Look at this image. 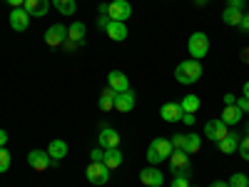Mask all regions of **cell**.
I'll list each match as a JSON object with an SVG mask.
<instances>
[{"instance_id": "1", "label": "cell", "mask_w": 249, "mask_h": 187, "mask_svg": "<svg viewBox=\"0 0 249 187\" xmlns=\"http://www.w3.org/2000/svg\"><path fill=\"white\" fill-rule=\"evenodd\" d=\"M199 77H202V62L195 60V57L182 60L175 68V80L179 82V85H195Z\"/></svg>"}, {"instance_id": "2", "label": "cell", "mask_w": 249, "mask_h": 187, "mask_svg": "<svg viewBox=\"0 0 249 187\" xmlns=\"http://www.w3.org/2000/svg\"><path fill=\"white\" fill-rule=\"evenodd\" d=\"M172 142L167 140V137H155L152 142H150V148H147V160L152 162V165H157V162H164V160H170V155H172Z\"/></svg>"}, {"instance_id": "3", "label": "cell", "mask_w": 249, "mask_h": 187, "mask_svg": "<svg viewBox=\"0 0 249 187\" xmlns=\"http://www.w3.org/2000/svg\"><path fill=\"white\" fill-rule=\"evenodd\" d=\"M187 50H190V55H192L195 60H202L207 53H210V37H207L202 30L192 33L190 40H187Z\"/></svg>"}, {"instance_id": "4", "label": "cell", "mask_w": 249, "mask_h": 187, "mask_svg": "<svg viewBox=\"0 0 249 187\" xmlns=\"http://www.w3.org/2000/svg\"><path fill=\"white\" fill-rule=\"evenodd\" d=\"M85 177L90 185H107L110 180V168L105 162H90L88 170H85Z\"/></svg>"}, {"instance_id": "5", "label": "cell", "mask_w": 249, "mask_h": 187, "mask_svg": "<svg viewBox=\"0 0 249 187\" xmlns=\"http://www.w3.org/2000/svg\"><path fill=\"white\" fill-rule=\"evenodd\" d=\"M130 15H132V5L127 3V0H112V3H107V18L110 20L127 23Z\"/></svg>"}, {"instance_id": "6", "label": "cell", "mask_w": 249, "mask_h": 187, "mask_svg": "<svg viewBox=\"0 0 249 187\" xmlns=\"http://www.w3.org/2000/svg\"><path fill=\"white\" fill-rule=\"evenodd\" d=\"M28 165H30L35 172H45L48 168H53V165H55V160L45 150H30L28 152Z\"/></svg>"}, {"instance_id": "7", "label": "cell", "mask_w": 249, "mask_h": 187, "mask_svg": "<svg viewBox=\"0 0 249 187\" xmlns=\"http://www.w3.org/2000/svg\"><path fill=\"white\" fill-rule=\"evenodd\" d=\"M170 172L172 175H190V155L184 150H172L170 155Z\"/></svg>"}, {"instance_id": "8", "label": "cell", "mask_w": 249, "mask_h": 187, "mask_svg": "<svg viewBox=\"0 0 249 187\" xmlns=\"http://www.w3.org/2000/svg\"><path fill=\"white\" fill-rule=\"evenodd\" d=\"M8 20H10V28L15 33H25L28 25H30V13L25 8H13L10 15H8Z\"/></svg>"}, {"instance_id": "9", "label": "cell", "mask_w": 249, "mask_h": 187, "mask_svg": "<svg viewBox=\"0 0 249 187\" xmlns=\"http://www.w3.org/2000/svg\"><path fill=\"white\" fill-rule=\"evenodd\" d=\"M65 40H68V28H65V25L55 23V25H50V28L45 30V45H50V48L62 45Z\"/></svg>"}, {"instance_id": "10", "label": "cell", "mask_w": 249, "mask_h": 187, "mask_svg": "<svg viewBox=\"0 0 249 187\" xmlns=\"http://www.w3.org/2000/svg\"><path fill=\"white\" fill-rule=\"evenodd\" d=\"M140 182H142L144 187H162V185H164V172L157 170L155 165H152V168H144V170L140 172Z\"/></svg>"}, {"instance_id": "11", "label": "cell", "mask_w": 249, "mask_h": 187, "mask_svg": "<svg viewBox=\"0 0 249 187\" xmlns=\"http://www.w3.org/2000/svg\"><path fill=\"white\" fill-rule=\"evenodd\" d=\"M227 132H230V130H227V125H224L222 120H207V122H204V135L210 137L212 142L224 140V137H227Z\"/></svg>"}, {"instance_id": "12", "label": "cell", "mask_w": 249, "mask_h": 187, "mask_svg": "<svg viewBox=\"0 0 249 187\" xmlns=\"http://www.w3.org/2000/svg\"><path fill=\"white\" fill-rule=\"evenodd\" d=\"M97 140H100V148H102V150L120 148V132H117L115 128H102L100 135H97Z\"/></svg>"}, {"instance_id": "13", "label": "cell", "mask_w": 249, "mask_h": 187, "mask_svg": "<svg viewBox=\"0 0 249 187\" xmlns=\"http://www.w3.org/2000/svg\"><path fill=\"white\" fill-rule=\"evenodd\" d=\"M105 33L110 40H115V43H122V40H127V25L120 23V20H110V23L105 25Z\"/></svg>"}, {"instance_id": "14", "label": "cell", "mask_w": 249, "mask_h": 187, "mask_svg": "<svg viewBox=\"0 0 249 187\" xmlns=\"http://www.w3.org/2000/svg\"><path fill=\"white\" fill-rule=\"evenodd\" d=\"M135 93L132 90H124V93H115V110L117 112H130L135 108Z\"/></svg>"}, {"instance_id": "15", "label": "cell", "mask_w": 249, "mask_h": 187, "mask_svg": "<svg viewBox=\"0 0 249 187\" xmlns=\"http://www.w3.org/2000/svg\"><path fill=\"white\" fill-rule=\"evenodd\" d=\"M107 88H112L115 93H124V90H130V80L122 70H112L107 75Z\"/></svg>"}, {"instance_id": "16", "label": "cell", "mask_w": 249, "mask_h": 187, "mask_svg": "<svg viewBox=\"0 0 249 187\" xmlns=\"http://www.w3.org/2000/svg\"><path fill=\"white\" fill-rule=\"evenodd\" d=\"M23 8L30 13V18H45L50 10V0H25Z\"/></svg>"}, {"instance_id": "17", "label": "cell", "mask_w": 249, "mask_h": 187, "mask_svg": "<svg viewBox=\"0 0 249 187\" xmlns=\"http://www.w3.org/2000/svg\"><path fill=\"white\" fill-rule=\"evenodd\" d=\"M160 115H162L164 122H179V120H182L179 102H164V105L160 108Z\"/></svg>"}, {"instance_id": "18", "label": "cell", "mask_w": 249, "mask_h": 187, "mask_svg": "<svg viewBox=\"0 0 249 187\" xmlns=\"http://www.w3.org/2000/svg\"><path fill=\"white\" fill-rule=\"evenodd\" d=\"M217 148L222 155H234L239 148V132H227V137L217 142Z\"/></svg>"}, {"instance_id": "19", "label": "cell", "mask_w": 249, "mask_h": 187, "mask_svg": "<svg viewBox=\"0 0 249 187\" xmlns=\"http://www.w3.org/2000/svg\"><path fill=\"white\" fill-rule=\"evenodd\" d=\"M244 13H247V10H239V8L227 5V8L222 10V23H224V25H232V28H239V23H242Z\"/></svg>"}, {"instance_id": "20", "label": "cell", "mask_w": 249, "mask_h": 187, "mask_svg": "<svg viewBox=\"0 0 249 187\" xmlns=\"http://www.w3.org/2000/svg\"><path fill=\"white\" fill-rule=\"evenodd\" d=\"M242 110L237 108V105H224V110H222V122L227 125V128H232V125H237V122H242Z\"/></svg>"}, {"instance_id": "21", "label": "cell", "mask_w": 249, "mask_h": 187, "mask_svg": "<svg viewBox=\"0 0 249 187\" xmlns=\"http://www.w3.org/2000/svg\"><path fill=\"white\" fill-rule=\"evenodd\" d=\"M48 155L57 162V160H62L68 155V142L65 140H50V145H48Z\"/></svg>"}, {"instance_id": "22", "label": "cell", "mask_w": 249, "mask_h": 187, "mask_svg": "<svg viewBox=\"0 0 249 187\" xmlns=\"http://www.w3.org/2000/svg\"><path fill=\"white\" fill-rule=\"evenodd\" d=\"M122 160H124L122 150L120 148H110V150H105V160H102V162H105L110 170H117L120 165H122Z\"/></svg>"}, {"instance_id": "23", "label": "cell", "mask_w": 249, "mask_h": 187, "mask_svg": "<svg viewBox=\"0 0 249 187\" xmlns=\"http://www.w3.org/2000/svg\"><path fill=\"white\" fill-rule=\"evenodd\" d=\"M68 40H72V43H85V23H80V20H75V23L68 28Z\"/></svg>"}, {"instance_id": "24", "label": "cell", "mask_w": 249, "mask_h": 187, "mask_svg": "<svg viewBox=\"0 0 249 187\" xmlns=\"http://www.w3.org/2000/svg\"><path fill=\"white\" fill-rule=\"evenodd\" d=\"M97 105H100L102 112L115 110V90H112V88H105V90H102V95H100V100H97Z\"/></svg>"}, {"instance_id": "25", "label": "cell", "mask_w": 249, "mask_h": 187, "mask_svg": "<svg viewBox=\"0 0 249 187\" xmlns=\"http://www.w3.org/2000/svg\"><path fill=\"white\" fill-rule=\"evenodd\" d=\"M199 105H202V102H199V97H197V95H184V100L179 102L182 112H192V115L199 110Z\"/></svg>"}, {"instance_id": "26", "label": "cell", "mask_w": 249, "mask_h": 187, "mask_svg": "<svg viewBox=\"0 0 249 187\" xmlns=\"http://www.w3.org/2000/svg\"><path fill=\"white\" fill-rule=\"evenodd\" d=\"M53 5H55V10H57L60 15H72V13L77 10L75 0H53Z\"/></svg>"}, {"instance_id": "27", "label": "cell", "mask_w": 249, "mask_h": 187, "mask_svg": "<svg viewBox=\"0 0 249 187\" xmlns=\"http://www.w3.org/2000/svg\"><path fill=\"white\" fill-rule=\"evenodd\" d=\"M199 148H202V137H199L197 132H190V135H187L184 152H187V155H195V152H199Z\"/></svg>"}, {"instance_id": "28", "label": "cell", "mask_w": 249, "mask_h": 187, "mask_svg": "<svg viewBox=\"0 0 249 187\" xmlns=\"http://www.w3.org/2000/svg\"><path fill=\"white\" fill-rule=\"evenodd\" d=\"M10 170V152L8 148H0V175Z\"/></svg>"}, {"instance_id": "29", "label": "cell", "mask_w": 249, "mask_h": 187, "mask_svg": "<svg viewBox=\"0 0 249 187\" xmlns=\"http://www.w3.org/2000/svg\"><path fill=\"white\" fill-rule=\"evenodd\" d=\"M247 185H249V177L244 172H234L230 177V187H247Z\"/></svg>"}, {"instance_id": "30", "label": "cell", "mask_w": 249, "mask_h": 187, "mask_svg": "<svg viewBox=\"0 0 249 187\" xmlns=\"http://www.w3.org/2000/svg\"><path fill=\"white\" fill-rule=\"evenodd\" d=\"M170 142H172V148H175V150H184V145H187V135H184V132H175V135L170 137Z\"/></svg>"}, {"instance_id": "31", "label": "cell", "mask_w": 249, "mask_h": 187, "mask_svg": "<svg viewBox=\"0 0 249 187\" xmlns=\"http://www.w3.org/2000/svg\"><path fill=\"white\" fill-rule=\"evenodd\" d=\"M237 152L244 157V162H249V135L239 137V148H237Z\"/></svg>"}, {"instance_id": "32", "label": "cell", "mask_w": 249, "mask_h": 187, "mask_svg": "<svg viewBox=\"0 0 249 187\" xmlns=\"http://www.w3.org/2000/svg\"><path fill=\"white\" fill-rule=\"evenodd\" d=\"M170 187H190V175H175Z\"/></svg>"}, {"instance_id": "33", "label": "cell", "mask_w": 249, "mask_h": 187, "mask_svg": "<svg viewBox=\"0 0 249 187\" xmlns=\"http://www.w3.org/2000/svg\"><path fill=\"white\" fill-rule=\"evenodd\" d=\"M102 160H105V150H102V148H95V150L90 152V162H102Z\"/></svg>"}, {"instance_id": "34", "label": "cell", "mask_w": 249, "mask_h": 187, "mask_svg": "<svg viewBox=\"0 0 249 187\" xmlns=\"http://www.w3.org/2000/svg\"><path fill=\"white\" fill-rule=\"evenodd\" d=\"M237 108H239L242 112H249V97L239 95V97H237Z\"/></svg>"}, {"instance_id": "35", "label": "cell", "mask_w": 249, "mask_h": 187, "mask_svg": "<svg viewBox=\"0 0 249 187\" xmlns=\"http://www.w3.org/2000/svg\"><path fill=\"white\" fill-rule=\"evenodd\" d=\"M239 30H242V33H249V13H244L242 23H239Z\"/></svg>"}, {"instance_id": "36", "label": "cell", "mask_w": 249, "mask_h": 187, "mask_svg": "<svg viewBox=\"0 0 249 187\" xmlns=\"http://www.w3.org/2000/svg\"><path fill=\"white\" fill-rule=\"evenodd\" d=\"M224 105H237V95L227 93V95H224Z\"/></svg>"}, {"instance_id": "37", "label": "cell", "mask_w": 249, "mask_h": 187, "mask_svg": "<svg viewBox=\"0 0 249 187\" xmlns=\"http://www.w3.org/2000/svg\"><path fill=\"white\" fill-rule=\"evenodd\" d=\"M182 122L184 125H195V115L192 112H182Z\"/></svg>"}, {"instance_id": "38", "label": "cell", "mask_w": 249, "mask_h": 187, "mask_svg": "<svg viewBox=\"0 0 249 187\" xmlns=\"http://www.w3.org/2000/svg\"><path fill=\"white\" fill-rule=\"evenodd\" d=\"M8 137H10V135H8L3 128H0V148H5V145H8Z\"/></svg>"}, {"instance_id": "39", "label": "cell", "mask_w": 249, "mask_h": 187, "mask_svg": "<svg viewBox=\"0 0 249 187\" xmlns=\"http://www.w3.org/2000/svg\"><path fill=\"white\" fill-rule=\"evenodd\" d=\"M8 5H13V8H23L25 5V0H5Z\"/></svg>"}, {"instance_id": "40", "label": "cell", "mask_w": 249, "mask_h": 187, "mask_svg": "<svg viewBox=\"0 0 249 187\" xmlns=\"http://www.w3.org/2000/svg\"><path fill=\"white\" fill-rule=\"evenodd\" d=\"M107 23H110V18H107V15H100V18H97V25H100V28H105Z\"/></svg>"}, {"instance_id": "41", "label": "cell", "mask_w": 249, "mask_h": 187, "mask_svg": "<svg viewBox=\"0 0 249 187\" xmlns=\"http://www.w3.org/2000/svg\"><path fill=\"white\" fill-rule=\"evenodd\" d=\"M230 5H232V8H239V10H244V0H230Z\"/></svg>"}, {"instance_id": "42", "label": "cell", "mask_w": 249, "mask_h": 187, "mask_svg": "<svg viewBox=\"0 0 249 187\" xmlns=\"http://www.w3.org/2000/svg\"><path fill=\"white\" fill-rule=\"evenodd\" d=\"M210 187H230V182H224V180H214Z\"/></svg>"}, {"instance_id": "43", "label": "cell", "mask_w": 249, "mask_h": 187, "mask_svg": "<svg viewBox=\"0 0 249 187\" xmlns=\"http://www.w3.org/2000/svg\"><path fill=\"white\" fill-rule=\"evenodd\" d=\"M242 95H244V97H249V80L244 82V90H242Z\"/></svg>"}, {"instance_id": "44", "label": "cell", "mask_w": 249, "mask_h": 187, "mask_svg": "<svg viewBox=\"0 0 249 187\" xmlns=\"http://www.w3.org/2000/svg\"><path fill=\"white\" fill-rule=\"evenodd\" d=\"M242 60H244V62H249V50H244V53H242Z\"/></svg>"}, {"instance_id": "45", "label": "cell", "mask_w": 249, "mask_h": 187, "mask_svg": "<svg viewBox=\"0 0 249 187\" xmlns=\"http://www.w3.org/2000/svg\"><path fill=\"white\" fill-rule=\"evenodd\" d=\"M207 3V0H195V5H204Z\"/></svg>"}, {"instance_id": "46", "label": "cell", "mask_w": 249, "mask_h": 187, "mask_svg": "<svg viewBox=\"0 0 249 187\" xmlns=\"http://www.w3.org/2000/svg\"><path fill=\"white\" fill-rule=\"evenodd\" d=\"M247 135H249V122H247Z\"/></svg>"}, {"instance_id": "47", "label": "cell", "mask_w": 249, "mask_h": 187, "mask_svg": "<svg viewBox=\"0 0 249 187\" xmlns=\"http://www.w3.org/2000/svg\"><path fill=\"white\" fill-rule=\"evenodd\" d=\"M190 187H195V185H190Z\"/></svg>"}, {"instance_id": "48", "label": "cell", "mask_w": 249, "mask_h": 187, "mask_svg": "<svg viewBox=\"0 0 249 187\" xmlns=\"http://www.w3.org/2000/svg\"><path fill=\"white\" fill-rule=\"evenodd\" d=\"M247 187H249V185H247Z\"/></svg>"}]
</instances>
